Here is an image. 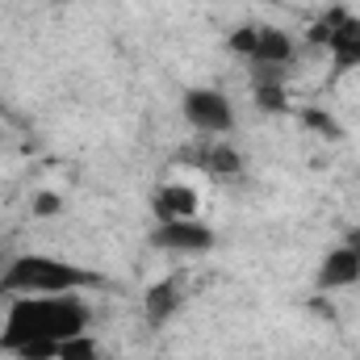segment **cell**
<instances>
[{"label": "cell", "instance_id": "cell-1", "mask_svg": "<svg viewBox=\"0 0 360 360\" xmlns=\"http://www.w3.org/2000/svg\"><path fill=\"white\" fill-rule=\"evenodd\" d=\"M92 323V306L80 293H42V297H17L4 314L0 352H13L30 340H72L84 335Z\"/></svg>", "mask_w": 360, "mask_h": 360}, {"label": "cell", "instance_id": "cell-2", "mask_svg": "<svg viewBox=\"0 0 360 360\" xmlns=\"http://www.w3.org/2000/svg\"><path fill=\"white\" fill-rule=\"evenodd\" d=\"M105 276L92 269H80L72 260H59V256H38V252H25V256H13L8 269L0 276V289L17 293V297H42V293H80V289H101Z\"/></svg>", "mask_w": 360, "mask_h": 360}, {"label": "cell", "instance_id": "cell-3", "mask_svg": "<svg viewBox=\"0 0 360 360\" xmlns=\"http://www.w3.org/2000/svg\"><path fill=\"white\" fill-rule=\"evenodd\" d=\"M180 113H184V122H188L197 134H205V139H222V134L235 130V105H231L226 92L214 89V84L184 89V96H180Z\"/></svg>", "mask_w": 360, "mask_h": 360}, {"label": "cell", "instance_id": "cell-4", "mask_svg": "<svg viewBox=\"0 0 360 360\" xmlns=\"http://www.w3.org/2000/svg\"><path fill=\"white\" fill-rule=\"evenodd\" d=\"M319 42L331 51V72H356L360 68V17H348L344 8H331V17L319 30Z\"/></svg>", "mask_w": 360, "mask_h": 360}, {"label": "cell", "instance_id": "cell-5", "mask_svg": "<svg viewBox=\"0 0 360 360\" xmlns=\"http://www.w3.org/2000/svg\"><path fill=\"white\" fill-rule=\"evenodd\" d=\"M214 226H205L201 218H176V222H155L151 231V248L160 252H176V256H205L214 252Z\"/></svg>", "mask_w": 360, "mask_h": 360}, {"label": "cell", "instance_id": "cell-6", "mask_svg": "<svg viewBox=\"0 0 360 360\" xmlns=\"http://www.w3.org/2000/svg\"><path fill=\"white\" fill-rule=\"evenodd\" d=\"M360 285V256L352 248H331L323 260H319V272H314V289L323 293H340V289H352Z\"/></svg>", "mask_w": 360, "mask_h": 360}, {"label": "cell", "instance_id": "cell-7", "mask_svg": "<svg viewBox=\"0 0 360 360\" xmlns=\"http://www.w3.org/2000/svg\"><path fill=\"white\" fill-rule=\"evenodd\" d=\"M197 205H201V197H197V188H188V184H160L155 193H151V214H155V222H176V218H197Z\"/></svg>", "mask_w": 360, "mask_h": 360}, {"label": "cell", "instance_id": "cell-8", "mask_svg": "<svg viewBox=\"0 0 360 360\" xmlns=\"http://www.w3.org/2000/svg\"><path fill=\"white\" fill-rule=\"evenodd\" d=\"M184 164H193L197 172H205V176H214V180L243 176V155H239L235 147H226V143L197 147V151H188V155H184Z\"/></svg>", "mask_w": 360, "mask_h": 360}, {"label": "cell", "instance_id": "cell-9", "mask_svg": "<svg viewBox=\"0 0 360 360\" xmlns=\"http://www.w3.org/2000/svg\"><path fill=\"white\" fill-rule=\"evenodd\" d=\"M180 302H184L180 276H164V281H155V285L143 293V314H147L151 327H164L172 314H180Z\"/></svg>", "mask_w": 360, "mask_h": 360}, {"label": "cell", "instance_id": "cell-10", "mask_svg": "<svg viewBox=\"0 0 360 360\" xmlns=\"http://www.w3.org/2000/svg\"><path fill=\"white\" fill-rule=\"evenodd\" d=\"M293 55H297V42H293L285 30H276V25H260V42H256V51H252V59H248V63L289 68V63H293Z\"/></svg>", "mask_w": 360, "mask_h": 360}, {"label": "cell", "instance_id": "cell-11", "mask_svg": "<svg viewBox=\"0 0 360 360\" xmlns=\"http://www.w3.org/2000/svg\"><path fill=\"white\" fill-rule=\"evenodd\" d=\"M252 101H256V109H260V113H269V117L293 113V105H289V92H285V84H252Z\"/></svg>", "mask_w": 360, "mask_h": 360}, {"label": "cell", "instance_id": "cell-12", "mask_svg": "<svg viewBox=\"0 0 360 360\" xmlns=\"http://www.w3.org/2000/svg\"><path fill=\"white\" fill-rule=\"evenodd\" d=\"M297 122H302L310 134H323V139H340V134H344L340 122H335L327 109H314V105H310V109H297Z\"/></svg>", "mask_w": 360, "mask_h": 360}, {"label": "cell", "instance_id": "cell-13", "mask_svg": "<svg viewBox=\"0 0 360 360\" xmlns=\"http://www.w3.org/2000/svg\"><path fill=\"white\" fill-rule=\"evenodd\" d=\"M96 356H101V344L92 340L89 331H84V335H72V340L59 344V360H96Z\"/></svg>", "mask_w": 360, "mask_h": 360}, {"label": "cell", "instance_id": "cell-14", "mask_svg": "<svg viewBox=\"0 0 360 360\" xmlns=\"http://www.w3.org/2000/svg\"><path fill=\"white\" fill-rule=\"evenodd\" d=\"M256 42H260V25H239V30H231V34H226V51H231V55H239V59H252Z\"/></svg>", "mask_w": 360, "mask_h": 360}, {"label": "cell", "instance_id": "cell-15", "mask_svg": "<svg viewBox=\"0 0 360 360\" xmlns=\"http://www.w3.org/2000/svg\"><path fill=\"white\" fill-rule=\"evenodd\" d=\"M8 356H17V360H59V340H30V344L13 348Z\"/></svg>", "mask_w": 360, "mask_h": 360}, {"label": "cell", "instance_id": "cell-16", "mask_svg": "<svg viewBox=\"0 0 360 360\" xmlns=\"http://www.w3.org/2000/svg\"><path fill=\"white\" fill-rule=\"evenodd\" d=\"M63 210V197L59 193H38L34 197V218H55Z\"/></svg>", "mask_w": 360, "mask_h": 360}, {"label": "cell", "instance_id": "cell-17", "mask_svg": "<svg viewBox=\"0 0 360 360\" xmlns=\"http://www.w3.org/2000/svg\"><path fill=\"white\" fill-rule=\"evenodd\" d=\"M344 248H352L360 256V226H348V235H344Z\"/></svg>", "mask_w": 360, "mask_h": 360}]
</instances>
